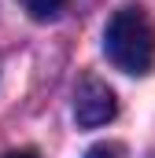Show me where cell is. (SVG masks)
<instances>
[{"instance_id":"cell-2","label":"cell","mask_w":155,"mask_h":158,"mask_svg":"<svg viewBox=\"0 0 155 158\" xmlns=\"http://www.w3.org/2000/svg\"><path fill=\"white\" fill-rule=\"evenodd\" d=\"M115 114H118V99H115V92L104 81L89 77L74 92V118H78L81 129H100V125H107Z\"/></svg>"},{"instance_id":"cell-4","label":"cell","mask_w":155,"mask_h":158,"mask_svg":"<svg viewBox=\"0 0 155 158\" xmlns=\"http://www.w3.org/2000/svg\"><path fill=\"white\" fill-rule=\"evenodd\" d=\"M85 158H126V147L122 143H96L85 151Z\"/></svg>"},{"instance_id":"cell-5","label":"cell","mask_w":155,"mask_h":158,"mask_svg":"<svg viewBox=\"0 0 155 158\" xmlns=\"http://www.w3.org/2000/svg\"><path fill=\"white\" fill-rule=\"evenodd\" d=\"M4 158H41L37 151H30V147H22V151H7Z\"/></svg>"},{"instance_id":"cell-3","label":"cell","mask_w":155,"mask_h":158,"mask_svg":"<svg viewBox=\"0 0 155 158\" xmlns=\"http://www.w3.org/2000/svg\"><path fill=\"white\" fill-rule=\"evenodd\" d=\"M19 4L26 7V15H30V19L48 22V19H55V15L63 11V4H67V0H19Z\"/></svg>"},{"instance_id":"cell-1","label":"cell","mask_w":155,"mask_h":158,"mask_svg":"<svg viewBox=\"0 0 155 158\" xmlns=\"http://www.w3.org/2000/svg\"><path fill=\"white\" fill-rule=\"evenodd\" d=\"M104 52L122 74H148L155 66V22L144 7H122L104 30Z\"/></svg>"}]
</instances>
